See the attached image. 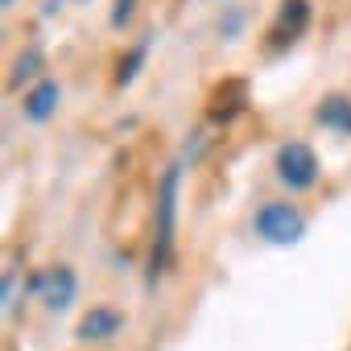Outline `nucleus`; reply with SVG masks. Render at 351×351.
Returning <instances> with one entry per match:
<instances>
[{
  "mask_svg": "<svg viewBox=\"0 0 351 351\" xmlns=\"http://www.w3.org/2000/svg\"><path fill=\"white\" fill-rule=\"evenodd\" d=\"M244 104H248V87H244L240 79H232V83H223V87L211 95V120H232Z\"/></svg>",
  "mask_w": 351,
  "mask_h": 351,
  "instance_id": "obj_9",
  "label": "nucleus"
},
{
  "mask_svg": "<svg viewBox=\"0 0 351 351\" xmlns=\"http://www.w3.org/2000/svg\"><path fill=\"white\" fill-rule=\"evenodd\" d=\"M256 236L269 240V244H298L306 236V215L293 207V203H265L252 219Z\"/></svg>",
  "mask_w": 351,
  "mask_h": 351,
  "instance_id": "obj_2",
  "label": "nucleus"
},
{
  "mask_svg": "<svg viewBox=\"0 0 351 351\" xmlns=\"http://www.w3.org/2000/svg\"><path fill=\"white\" fill-rule=\"evenodd\" d=\"M145 54H149V42H141L128 58H120V71H116V83L124 87V83H132L136 79V71H141V62H145Z\"/></svg>",
  "mask_w": 351,
  "mask_h": 351,
  "instance_id": "obj_10",
  "label": "nucleus"
},
{
  "mask_svg": "<svg viewBox=\"0 0 351 351\" xmlns=\"http://www.w3.org/2000/svg\"><path fill=\"white\" fill-rule=\"evenodd\" d=\"M38 66H42V54H38V50L21 54V58H17V66H13V79H9V83H13V87H17V83H25L29 75H38Z\"/></svg>",
  "mask_w": 351,
  "mask_h": 351,
  "instance_id": "obj_11",
  "label": "nucleus"
},
{
  "mask_svg": "<svg viewBox=\"0 0 351 351\" xmlns=\"http://www.w3.org/2000/svg\"><path fill=\"white\" fill-rule=\"evenodd\" d=\"M58 95H62V91H58V83H54V79H42V83L25 95V104H21V108H25V116H29L34 124H46V120L58 112Z\"/></svg>",
  "mask_w": 351,
  "mask_h": 351,
  "instance_id": "obj_7",
  "label": "nucleus"
},
{
  "mask_svg": "<svg viewBox=\"0 0 351 351\" xmlns=\"http://www.w3.org/2000/svg\"><path fill=\"white\" fill-rule=\"evenodd\" d=\"M314 120L339 136H351V99L347 95H326L318 108H314Z\"/></svg>",
  "mask_w": 351,
  "mask_h": 351,
  "instance_id": "obj_8",
  "label": "nucleus"
},
{
  "mask_svg": "<svg viewBox=\"0 0 351 351\" xmlns=\"http://www.w3.org/2000/svg\"><path fill=\"white\" fill-rule=\"evenodd\" d=\"M120 326H124V314H120V310L95 306V310L83 314V322H79V339H83V343H104V339L120 335Z\"/></svg>",
  "mask_w": 351,
  "mask_h": 351,
  "instance_id": "obj_6",
  "label": "nucleus"
},
{
  "mask_svg": "<svg viewBox=\"0 0 351 351\" xmlns=\"http://www.w3.org/2000/svg\"><path fill=\"white\" fill-rule=\"evenodd\" d=\"M273 165H277V178H281L289 191H310V186L318 182V173H322V165H318L314 149H310V145H302V141L281 145Z\"/></svg>",
  "mask_w": 351,
  "mask_h": 351,
  "instance_id": "obj_3",
  "label": "nucleus"
},
{
  "mask_svg": "<svg viewBox=\"0 0 351 351\" xmlns=\"http://www.w3.org/2000/svg\"><path fill=\"white\" fill-rule=\"evenodd\" d=\"M178 186H182V165H169L157 182V215H153V252H149V285L165 277L173 261V232H178Z\"/></svg>",
  "mask_w": 351,
  "mask_h": 351,
  "instance_id": "obj_1",
  "label": "nucleus"
},
{
  "mask_svg": "<svg viewBox=\"0 0 351 351\" xmlns=\"http://www.w3.org/2000/svg\"><path fill=\"white\" fill-rule=\"evenodd\" d=\"M136 9V0H116V9H112V25H124Z\"/></svg>",
  "mask_w": 351,
  "mask_h": 351,
  "instance_id": "obj_12",
  "label": "nucleus"
},
{
  "mask_svg": "<svg viewBox=\"0 0 351 351\" xmlns=\"http://www.w3.org/2000/svg\"><path fill=\"white\" fill-rule=\"evenodd\" d=\"M29 289L42 293V302H46L50 310H66V306L75 302V293H79V277H75L71 265H54V269L29 277Z\"/></svg>",
  "mask_w": 351,
  "mask_h": 351,
  "instance_id": "obj_4",
  "label": "nucleus"
},
{
  "mask_svg": "<svg viewBox=\"0 0 351 351\" xmlns=\"http://www.w3.org/2000/svg\"><path fill=\"white\" fill-rule=\"evenodd\" d=\"M310 25V0H281V9H277V25H273V46H285L293 42L302 29Z\"/></svg>",
  "mask_w": 351,
  "mask_h": 351,
  "instance_id": "obj_5",
  "label": "nucleus"
}]
</instances>
